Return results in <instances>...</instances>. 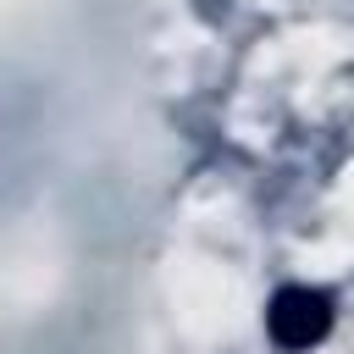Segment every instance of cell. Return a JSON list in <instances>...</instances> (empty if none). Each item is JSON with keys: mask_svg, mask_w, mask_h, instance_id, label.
Listing matches in <instances>:
<instances>
[{"mask_svg": "<svg viewBox=\"0 0 354 354\" xmlns=\"http://www.w3.org/2000/svg\"><path fill=\"white\" fill-rule=\"evenodd\" d=\"M266 326H271V337H277L282 348H310V343L326 337V326H332V304H326V293L293 282V288H282V293L271 299Z\"/></svg>", "mask_w": 354, "mask_h": 354, "instance_id": "cell-1", "label": "cell"}]
</instances>
